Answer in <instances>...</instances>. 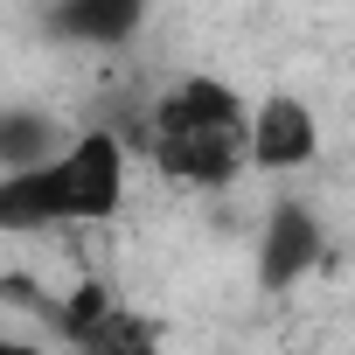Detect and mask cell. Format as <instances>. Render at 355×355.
Listing matches in <instances>:
<instances>
[{
    "mask_svg": "<svg viewBox=\"0 0 355 355\" xmlns=\"http://www.w3.org/2000/svg\"><path fill=\"white\" fill-rule=\"evenodd\" d=\"M313 153H320V119H313L306 98L272 91V98L251 105V167H265V174H293V167H306Z\"/></svg>",
    "mask_w": 355,
    "mask_h": 355,
    "instance_id": "obj_3",
    "label": "cell"
},
{
    "mask_svg": "<svg viewBox=\"0 0 355 355\" xmlns=\"http://www.w3.org/2000/svg\"><path fill=\"white\" fill-rule=\"evenodd\" d=\"M56 28L63 35H91V42H119V35H132L139 28V8H125V0H119V8H63L56 15Z\"/></svg>",
    "mask_w": 355,
    "mask_h": 355,
    "instance_id": "obj_5",
    "label": "cell"
},
{
    "mask_svg": "<svg viewBox=\"0 0 355 355\" xmlns=\"http://www.w3.org/2000/svg\"><path fill=\"white\" fill-rule=\"evenodd\" d=\"M77 355H160V334H153L139 313H125V306H119V320H112L105 334H91Z\"/></svg>",
    "mask_w": 355,
    "mask_h": 355,
    "instance_id": "obj_6",
    "label": "cell"
},
{
    "mask_svg": "<svg viewBox=\"0 0 355 355\" xmlns=\"http://www.w3.org/2000/svg\"><path fill=\"white\" fill-rule=\"evenodd\" d=\"M119 209H125V139L119 132H77L63 160L0 182V223L8 230L112 223Z\"/></svg>",
    "mask_w": 355,
    "mask_h": 355,
    "instance_id": "obj_2",
    "label": "cell"
},
{
    "mask_svg": "<svg viewBox=\"0 0 355 355\" xmlns=\"http://www.w3.org/2000/svg\"><path fill=\"white\" fill-rule=\"evenodd\" d=\"M0 355H56V348H35L28 334H8V341H0Z\"/></svg>",
    "mask_w": 355,
    "mask_h": 355,
    "instance_id": "obj_7",
    "label": "cell"
},
{
    "mask_svg": "<svg viewBox=\"0 0 355 355\" xmlns=\"http://www.w3.org/2000/svg\"><path fill=\"white\" fill-rule=\"evenodd\" d=\"M146 153L167 182L223 189L251 167V112L223 77H182L146 112Z\"/></svg>",
    "mask_w": 355,
    "mask_h": 355,
    "instance_id": "obj_1",
    "label": "cell"
},
{
    "mask_svg": "<svg viewBox=\"0 0 355 355\" xmlns=\"http://www.w3.org/2000/svg\"><path fill=\"white\" fill-rule=\"evenodd\" d=\"M320 251H327V237H320L313 209L286 202V209L265 216V237H258V279H265V286H300V279L320 265Z\"/></svg>",
    "mask_w": 355,
    "mask_h": 355,
    "instance_id": "obj_4",
    "label": "cell"
}]
</instances>
